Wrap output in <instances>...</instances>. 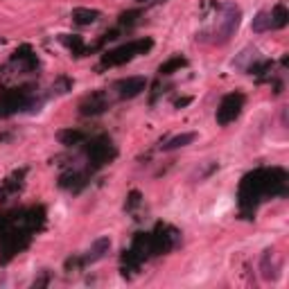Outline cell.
<instances>
[{
	"label": "cell",
	"mask_w": 289,
	"mask_h": 289,
	"mask_svg": "<svg viewBox=\"0 0 289 289\" xmlns=\"http://www.w3.org/2000/svg\"><path fill=\"white\" fill-rule=\"evenodd\" d=\"M242 104H244V95H240V93H230V95H226L222 99V104H219V109H217V122L219 124L233 122L242 111Z\"/></svg>",
	"instance_id": "2"
},
{
	"label": "cell",
	"mask_w": 289,
	"mask_h": 289,
	"mask_svg": "<svg viewBox=\"0 0 289 289\" xmlns=\"http://www.w3.org/2000/svg\"><path fill=\"white\" fill-rule=\"evenodd\" d=\"M194 138H197L194 134H181V136H176V138L167 140V143L163 145V151H174L178 147H186V145H190Z\"/></svg>",
	"instance_id": "7"
},
{
	"label": "cell",
	"mask_w": 289,
	"mask_h": 289,
	"mask_svg": "<svg viewBox=\"0 0 289 289\" xmlns=\"http://www.w3.org/2000/svg\"><path fill=\"white\" fill-rule=\"evenodd\" d=\"M109 249H111V240H109V238L95 240V242H93V246L88 249L86 262H97V260H102V257L109 253Z\"/></svg>",
	"instance_id": "5"
},
{
	"label": "cell",
	"mask_w": 289,
	"mask_h": 289,
	"mask_svg": "<svg viewBox=\"0 0 289 289\" xmlns=\"http://www.w3.org/2000/svg\"><path fill=\"white\" fill-rule=\"evenodd\" d=\"M107 109V102H102V95H93L88 102L82 104V113L88 115V113H99Z\"/></svg>",
	"instance_id": "9"
},
{
	"label": "cell",
	"mask_w": 289,
	"mask_h": 289,
	"mask_svg": "<svg viewBox=\"0 0 289 289\" xmlns=\"http://www.w3.org/2000/svg\"><path fill=\"white\" fill-rule=\"evenodd\" d=\"M140 3H145V0H140Z\"/></svg>",
	"instance_id": "13"
},
{
	"label": "cell",
	"mask_w": 289,
	"mask_h": 289,
	"mask_svg": "<svg viewBox=\"0 0 289 289\" xmlns=\"http://www.w3.org/2000/svg\"><path fill=\"white\" fill-rule=\"evenodd\" d=\"M183 66H186V59H183V57H172L167 64H163L159 68V72L161 75H172V72L178 70V68H183Z\"/></svg>",
	"instance_id": "12"
},
{
	"label": "cell",
	"mask_w": 289,
	"mask_h": 289,
	"mask_svg": "<svg viewBox=\"0 0 289 289\" xmlns=\"http://www.w3.org/2000/svg\"><path fill=\"white\" fill-rule=\"evenodd\" d=\"M271 30V12H260L257 16L253 18V32H267Z\"/></svg>",
	"instance_id": "10"
},
{
	"label": "cell",
	"mask_w": 289,
	"mask_h": 289,
	"mask_svg": "<svg viewBox=\"0 0 289 289\" xmlns=\"http://www.w3.org/2000/svg\"><path fill=\"white\" fill-rule=\"evenodd\" d=\"M59 140L61 145H77L80 140H84V134L75 129H66V131H59Z\"/></svg>",
	"instance_id": "11"
},
{
	"label": "cell",
	"mask_w": 289,
	"mask_h": 289,
	"mask_svg": "<svg viewBox=\"0 0 289 289\" xmlns=\"http://www.w3.org/2000/svg\"><path fill=\"white\" fill-rule=\"evenodd\" d=\"M149 48H151L149 39L147 41H134V43H129V45H122V48H115L111 52H107L102 61H104V66H118V64H124V61L134 59L136 55H140V52H145Z\"/></svg>",
	"instance_id": "1"
},
{
	"label": "cell",
	"mask_w": 289,
	"mask_h": 289,
	"mask_svg": "<svg viewBox=\"0 0 289 289\" xmlns=\"http://www.w3.org/2000/svg\"><path fill=\"white\" fill-rule=\"evenodd\" d=\"M287 18H289V14H287V7L285 5H276L273 7V12H271V28H285L287 25Z\"/></svg>",
	"instance_id": "8"
},
{
	"label": "cell",
	"mask_w": 289,
	"mask_h": 289,
	"mask_svg": "<svg viewBox=\"0 0 289 289\" xmlns=\"http://www.w3.org/2000/svg\"><path fill=\"white\" fill-rule=\"evenodd\" d=\"M97 18H99V12H95V9H84V7L72 9V20L80 25H91V23H95Z\"/></svg>",
	"instance_id": "6"
},
{
	"label": "cell",
	"mask_w": 289,
	"mask_h": 289,
	"mask_svg": "<svg viewBox=\"0 0 289 289\" xmlns=\"http://www.w3.org/2000/svg\"><path fill=\"white\" fill-rule=\"evenodd\" d=\"M145 86H147L145 77H127V80L118 82V93L120 97H136L145 91Z\"/></svg>",
	"instance_id": "4"
},
{
	"label": "cell",
	"mask_w": 289,
	"mask_h": 289,
	"mask_svg": "<svg viewBox=\"0 0 289 289\" xmlns=\"http://www.w3.org/2000/svg\"><path fill=\"white\" fill-rule=\"evenodd\" d=\"M240 7H235V5H226L224 7V16L222 20H219V28H222V41H226L230 34L238 30V25H240Z\"/></svg>",
	"instance_id": "3"
}]
</instances>
